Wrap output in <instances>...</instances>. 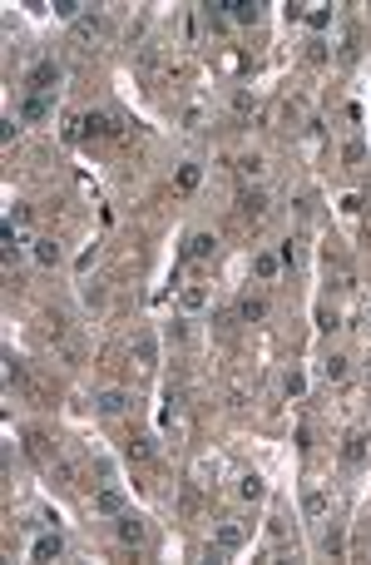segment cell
Here are the masks:
<instances>
[{"mask_svg":"<svg viewBox=\"0 0 371 565\" xmlns=\"http://www.w3.org/2000/svg\"><path fill=\"white\" fill-rule=\"evenodd\" d=\"M94 511H99V516H124V491H119V486L94 491Z\"/></svg>","mask_w":371,"mask_h":565,"instance_id":"cell-4","label":"cell"},{"mask_svg":"<svg viewBox=\"0 0 371 565\" xmlns=\"http://www.w3.org/2000/svg\"><path fill=\"white\" fill-rule=\"evenodd\" d=\"M243 541H248V531H243L238 521H223V526L213 531V546H218V551H243Z\"/></svg>","mask_w":371,"mask_h":565,"instance_id":"cell-2","label":"cell"},{"mask_svg":"<svg viewBox=\"0 0 371 565\" xmlns=\"http://www.w3.org/2000/svg\"><path fill=\"white\" fill-rule=\"evenodd\" d=\"M238 174L258 184V179H263V159H238Z\"/></svg>","mask_w":371,"mask_h":565,"instance_id":"cell-25","label":"cell"},{"mask_svg":"<svg viewBox=\"0 0 371 565\" xmlns=\"http://www.w3.org/2000/svg\"><path fill=\"white\" fill-rule=\"evenodd\" d=\"M203 303H208V288H184V293H179V308H184V313H198Z\"/></svg>","mask_w":371,"mask_h":565,"instance_id":"cell-17","label":"cell"},{"mask_svg":"<svg viewBox=\"0 0 371 565\" xmlns=\"http://www.w3.org/2000/svg\"><path fill=\"white\" fill-rule=\"evenodd\" d=\"M367 382H371V367H367Z\"/></svg>","mask_w":371,"mask_h":565,"instance_id":"cell-37","label":"cell"},{"mask_svg":"<svg viewBox=\"0 0 371 565\" xmlns=\"http://www.w3.org/2000/svg\"><path fill=\"white\" fill-rule=\"evenodd\" d=\"M238 496H243V501H263V496H268L263 476H243V481H238Z\"/></svg>","mask_w":371,"mask_h":565,"instance_id":"cell-16","label":"cell"},{"mask_svg":"<svg viewBox=\"0 0 371 565\" xmlns=\"http://www.w3.org/2000/svg\"><path fill=\"white\" fill-rule=\"evenodd\" d=\"M282 263H292V268H297V263H302V243H297V238H287V243H282V253H278Z\"/></svg>","mask_w":371,"mask_h":565,"instance_id":"cell-26","label":"cell"},{"mask_svg":"<svg viewBox=\"0 0 371 565\" xmlns=\"http://www.w3.org/2000/svg\"><path fill=\"white\" fill-rule=\"evenodd\" d=\"M307 60H312V65H327V45H322V40H312V50H307Z\"/></svg>","mask_w":371,"mask_h":565,"instance_id":"cell-31","label":"cell"},{"mask_svg":"<svg viewBox=\"0 0 371 565\" xmlns=\"http://www.w3.org/2000/svg\"><path fill=\"white\" fill-rule=\"evenodd\" d=\"M198 179H203V164H179V174H174L179 194H193V189H198Z\"/></svg>","mask_w":371,"mask_h":565,"instance_id":"cell-11","label":"cell"},{"mask_svg":"<svg viewBox=\"0 0 371 565\" xmlns=\"http://www.w3.org/2000/svg\"><path fill=\"white\" fill-rule=\"evenodd\" d=\"M302 516H307V521H322V516H327V491H307V496H302Z\"/></svg>","mask_w":371,"mask_h":565,"instance_id":"cell-13","label":"cell"},{"mask_svg":"<svg viewBox=\"0 0 371 565\" xmlns=\"http://www.w3.org/2000/svg\"><path fill=\"white\" fill-rule=\"evenodd\" d=\"M233 110L248 114V110H253V95H248V90H238V95H233Z\"/></svg>","mask_w":371,"mask_h":565,"instance_id":"cell-32","label":"cell"},{"mask_svg":"<svg viewBox=\"0 0 371 565\" xmlns=\"http://www.w3.org/2000/svg\"><path fill=\"white\" fill-rule=\"evenodd\" d=\"M253 268H258V278H278L282 258H278V253H258V263H253Z\"/></svg>","mask_w":371,"mask_h":565,"instance_id":"cell-23","label":"cell"},{"mask_svg":"<svg viewBox=\"0 0 371 565\" xmlns=\"http://www.w3.org/2000/svg\"><path fill=\"white\" fill-rule=\"evenodd\" d=\"M25 447H30V456L45 461V456H50V437H45V432H25Z\"/></svg>","mask_w":371,"mask_h":565,"instance_id":"cell-24","label":"cell"},{"mask_svg":"<svg viewBox=\"0 0 371 565\" xmlns=\"http://www.w3.org/2000/svg\"><path fill=\"white\" fill-rule=\"evenodd\" d=\"M238 204H243V214H248V219H263V214H268V194H263V189H248Z\"/></svg>","mask_w":371,"mask_h":565,"instance_id":"cell-12","label":"cell"},{"mask_svg":"<svg viewBox=\"0 0 371 565\" xmlns=\"http://www.w3.org/2000/svg\"><path fill=\"white\" fill-rule=\"evenodd\" d=\"M30 253H35V263H40V268H55V263H60V243H55V238H35V248H30Z\"/></svg>","mask_w":371,"mask_h":565,"instance_id":"cell-9","label":"cell"},{"mask_svg":"<svg viewBox=\"0 0 371 565\" xmlns=\"http://www.w3.org/2000/svg\"><path fill=\"white\" fill-rule=\"evenodd\" d=\"M99 30H104V15H99V10H85V15L75 20V35H80V40H94Z\"/></svg>","mask_w":371,"mask_h":565,"instance_id":"cell-10","label":"cell"},{"mask_svg":"<svg viewBox=\"0 0 371 565\" xmlns=\"http://www.w3.org/2000/svg\"><path fill=\"white\" fill-rule=\"evenodd\" d=\"M124 407H129V397H124V392H104V397H99V412H104V417H119Z\"/></svg>","mask_w":371,"mask_h":565,"instance_id":"cell-20","label":"cell"},{"mask_svg":"<svg viewBox=\"0 0 371 565\" xmlns=\"http://www.w3.org/2000/svg\"><path fill=\"white\" fill-rule=\"evenodd\" d=\"M327 20H332V15H327V10H307V25H312V30H322V25H327Z\"/></svg>","mask_w":371,"mask_h":565,"instance_id":"cell-33","label":"cell"},{"mask_svg":"<svg viewBox=\"0 0 371 565\" xmlns=\"http://www.w3.org/2000/svg\"><path fill=\"white\" fill-rule=\"evenodd\" d=\"M322 377H327V382H342V377H347V357H337V352H332V357L322 362Z\"/></svg>","mask_w":371,"mask_h":565,"instance_id":"cell-22","label":"cell"},{"mask_svg":"<svg viewBox=\"0 0 371 565\" xmlns=\"http://www.w3.org/2000/svg\"><path fill=\"white\" fill-rule=\"evenodd\" d=\"M223 10H228V20H238V25H253V20H258V5H253V0H223Z\"/></svg>","mask_w":371,"mask_h":565,"instance_id":"cell-8","label":"cell"},{"mask_svg":"<svg viewBox=\"0 0 371 565\" xmlns=\"http://www.w3.org/2000/svg\"><path fill=\"white\" fill-rule=\"evenodd\" d=\"M282 387H287V397H302V392H307V377H302V372H287Z\"/></svg>","mask_w":371,"mask_h":565,"instance_id":"cell-27","label":"cell"},{"mask_svg":"<svg viewBox=\"0 0 371 565\" xmlns=\"http://www.w3.org/2000/svg\"><path fill=\"white\" fill-rule=\"evenodd\" d=\"M114 531H119V541H124V546H144V536H149V531H144V521H139L134 511H124Z\"/></svg>","mask_w":371,"mask_h":565,"instance_id":"cell-5","label":"cell"},{"mask_svg":"<svg viewBox=\"0 0 371 565\" xmlns=\"http://www.w3.org/2000/svg\"><path fill=\"white\" fill-rule=\"evenodd\" d=\"M15 134H20V124H15V119H5V124H0V139H5V144H15Z\"/></svg>","mask_w":371,"mask_h":565,"instance_id":"cell-34","label":"cell"},{"mask_svg":"<svg viewBox=\"0 0 371 565\" xmlns=\"http://www.w3.org/2000/svg\"><path fill=\"white\" fill-rule=\"evenodd\" d=\"M30 556H35V561H60V556H65V536H60V531H45V536L30 546Z\"/></svg>","mask_w":371,"mask_h":565,"instance_id":"cell-3","label":"cell"},{"mask_svg":"<svg viewBox=\"0 0 371 565\" xmlns=\"http://www.w3.org/2000/svg\"><path fill=\"white\" fill-rule=\"evenodd\" d=\"M149 452H154V447H149L144 437H134V442H129V456H134V461H149Z\"/></svg>","mask_w":371,"mask_h":565,"instance_id":"cell-29","label":"cell"},{"mask_svg":"<svg viewBox=\"0 0 371 565\" xmlns=\"http://www.w3.org/2000/svg\"><path fill=\"white\" fill-rule=\"evenodd\" d=\"M60 85V65L55 60H40L35 70H30V95H50Z\"/></svg>","mask_w":371,"mask_h":565,"instance_id":"cell-1","label":"cell"},{"mask_svg":"<svg viewBox=\"0 0 371 565\" xmlns=\"http://www.w3.org/2000/svg\"><path fill=\"white\" fill-rule=\"evenodd\" d=\"M367 452H371V437H367V432H352V437H347V447H342V461H347V466H362V461H367Z\"/></svg>","mask_w":371,"mask_h":565,"instance_id":"cell-6","label":"cell"},{"mask_svg":"<svg viewBox=\"0 0 371 565\" xmlns=\"http://www.w3.org/2000/svg\"><path fill=\"white\" fill-rule=\"evenodd\" d=\"M367 323H371V303H367Z\"/></svg>","mask_w":371,"mask_h":565,"instance_id":"cell-36","label":"cell"},{"mask_svg":"<svg viewBox=\"0 0 371 565\" xmlns=\"http://www.w3.org/2000/svg\"><path fill=\"white\" fill-rule=\"evenodd\" d=\"M213 248H218L213 233H193V238H188V258H213Z\"/></svg>","mask_w":371,"mask_h":565,"instance_id":"cell-14","label":"cell"},{"mask_svg":"<svg viewBox=\"0 0 371 565\" xmlns=\"http://www.w3.org/2000/svg\"><path fill=\"white\" fill-rule=\"evenodd\" d=\"M80 134H85V139H99V134H109V119H104L99 110L85 114V119H80Z\"/></svg>","mask_w":371,"mask_h":565,"instance_id":"cell-15","label":"cell"},{"mask_svg":"<svg viewBox=\"0 0 371 565\" xmlns=\"http://www.w3.org/2000/svg\"><path fill=\"white\" fill-rule=\"evenodd\" d=\"M362 159H367V144L352 139V144H347V164H362Z\"/></svg>","mask_w":371,"mask_h":565,"instance_id":"cell-30","label":"cell"},{"mask_svg":"<svg viewBox=\"0 0 371 565\" xmlns=\"http://www.w3.org/2000/svg\"><path fill=\"white\" fill-rule=\"evenodd\" d=\"M0 248H5V263H15V258H20V238H15V224L0 228Z\"/></svg>","mask_w":371,"mask_h":565,"instance_id":"cell-21","label":"cell"},{"mask_svg":"<svg viewBox=\"0 0 371 565\" xmlns=\"http://www.w3.org/2000/svg\"><path fill=\"white\" fill-rule=\"evenodd\" d=\"M322 546H327V556H342V536H337V531H327V541H322Z\"/></svg>","mask_w":371,"mask_h":565,"instance_id":"cell-35","label":"cell"},{"mask_svg":"<svg viewBox=\"0 0 371 565\" xmlns=\"http://www.w3.org/2000/svg\"><path fill=\"white\" fill-rule=\"evenodd\" d=\"M30 219H35V209H30V204H15V214H10V224H15V228H25V224H30Z\"/></svg>","mask_w":371,"mask_h":565,"instance_id":"cell-28","label":"cell"},{"mask_svg":"<svg viewBox=\"0 0 371 565\" xmlns=\"http://www.w3.org/2000/svg\"><path fill=\"white\" fill-rule=\"evenodd\" d=\"M134 357H139V367H154L159 362V338L154 333H139L134 338Z\"/></svg>","mask_w":371,"mask_h":565,"instance_id":"cell-7","label":"cell"},{"mask_svg":"<svg viewBox=\"0 0 371 565\" xmlns=\"http://www.w3.org/2000/svg\"><path fill=\"white\" fill-rule=\"evenodd\" d=\"M45 114H50V100H45V95H30V100L20 105V119H45Z\"/></svg>","mask_w":371,"mask_h":565,"instance_id":"cell-18","label":"cell"},{"mask_svg":"<svg viewBox=\"0 0 371 565\" xmlns=\"http://www.w3.org/2000/svg\"><path fill=\"white\" fill-rule=\"evenodd\" d=\"M263 313H268V303H263V298H243V303H238V318H243V323H258Z\"/></svg>","mask_w":371,"mask_h":565,"instance_id":"cell-19","label":"cell"}]
</instances>
